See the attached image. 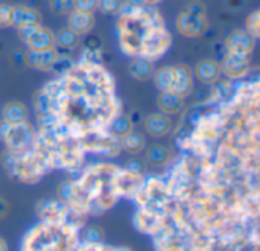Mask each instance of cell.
I'll use <instances>...</instances> for the list:
<instances>
[{
    "mask_svg": "<svg viewBox=\"0 0 260 251\" xmlns=\"http://www.w3.org/2000/svg\"><path fill=\"white\" fill-rule=\"evenodd\" d=\"M0 251H8V244L2 238H0Z\"/></svg>",
    "mask_w": 260,
    "mask_h": 251,
    "instance_id": "38",
    "label": "cell"
},
{
    "mask_svg": "<svg viewBox=\"0 0 260 251\" xmlns=\"http://www.w3.org/2000/svg\"><path fill=\"white\" fill-rule=\"evenodd\" d=\"M219 69L225 76L232 79L242 78L250 70V55H239V53L227 52V55L222 58L219 64Z\"/></svg>",
    "mask_w": 260,
    "mask_h": 251,
    "instance_id": "5",
    "label": "cell"
},
{
    "mask_svg": "<svg viewBox=\"0 0 260 251\" xmlns=\"http://www.w3.org/2000/svg\"><path fill=\"white\" fill-rule=\"evenodd\" d=\"M146 3H149V5H154V3H157V2H160V0H145Z\"/></svg>",
    "mask_w": 260,
    "mask_h": 251,
    "instance_id": "39",
    "label": "cell"
},
{
    "mask_svg": "<svg viewBox=\"0 0 260 251\" xmlns=\"http://www.w3.org/2000/svg\"><path fill=\"white\" fill-rule=\"evenodd\" d=\"M172 69H174V82L169 91L180 98L189 96L193 88V73L190 67L186 64H177Z\"/></svg>",
    "mask_w": 260,
    "mask_h": 251,
    "instance_id": "7",
    "label": "cell"
},
{
    "mask_svg": "<svg viewBox=\"0 0 260 251\" xmlns=\"http://www.w3.org/2000/svg\"><path fill=\"white\" fill-rule=\"evenodd\" d=\"M29 50H49V49H55V34L44 26H40L35 34L26 41Z\"/></svg>",
    "mask_w": 260,
    "mask_h": 251,
    "instance_id": "12",
    "label": "cell"
},
{
    "mask_svg": "<svg viewBox=\"0 0 260 251\" xmlns=\"http://www.w3.org/2000/svg\"><path fill=\"white\" fill-rule=\"evenodd\" d=\"M129 73L139 81H148L154 75V66L146 58H136L129 64Z\"/></svg>",
    "mask_w": 260,
    "mask_h": 251,
    "instance_id": "18",
    "label": "cell"
},
{
    "mask_svg": "<svg viewBox=\"0 0 260 251\" xmlns=\"http://www.w3.org/2000/svg\"><path fill=\"white\" fill-rule=\"evenodd\" d=\"M2 117H3V120L9 122L11 125L26 122L27 120V108L24 104H21L18 101H11L3 107Z\"/></svg>",
    "mask_w": 260,
    "mask_h": 251,
    "instance_id": "16",
    "label": "cell"
},
{
    "mask_svg": "<svg viewBox=\"0 0 260 251\" xmlns=\"http://www.w3.org/2000/svg\"><path fill=\"white\" fill-rule=\"evenodd\" d=\"M128 172H133V174H137V175H143L148 169V165L145 162V159H139V157H134V159H129L126 162V168H125Z\"/></svg>",
    "mask_w": 260,
    "mask_h": 251,
    "instance_id": "27",
    "label": "cell"
},
{
    "mask_svg": "<svg viewBox=\"0 0 260 251\" xmlns=\"http://www.w3.org/2000/svg\"><path fill=\"white\" fill-rule=\"evenodd\" d=\"M49 8L58 15H69L75 11V0H49Z\"/></svg>",
    "mask_w": 260,
    "mask_h": 251,
    "instance_id": "24",
    "label": "cell"
},
{
    "mask_svg": "<svg viewBox=\"0 0 260 251\" xmlns=\"http://www.w3.org/2000/svg\"><path fill=\"white\" fill-rule=\"evenodd\" d=\"M11 61H12V66H14V67H17V69H21V67H24V66H26V62H24V53H21V52H15V53H12Z\"/></svg>",
    "mask_w": 260,
    "mask_h": 251,
    "instance_id": "34",
    "label": "cell"
},
{
    "mask_svg": "<svg viewBox=\"0 0 260 251\" xmlns=\"http://www.w3.org/2000/svg\"><path fill=\"white\" fill-rule=\"evenodd\" d=\"M133 131V122L128 117H119L111 123V133L114 137H125L126 134H129Z\"/></svg>",
    "mask_w": 260,
    "mask_h": 251,
    "instance_id": "23",
    "label": "cell"
},
{
    "mask_svg": "<svg viewBox=\"0 0 260 251\" xmlns=\"http://www.w3.org/2000/svg\"><path fill=\"white\" fill-rule=\"evenodd\" d=\"M145 145H146V142H145L143 134L136 133V131H131L129 134H126L125 137L120 139V146L131 155L140 154L145 149Z\"/></svg>",
    "mask_w": 260,
    "mask_h": 251,
    "instance_id": "19",
    "label": "cell"
},
{
    "mask_svg": "<svg viewBox=\"0 0 260 251\" xmlns=\"http://www.w3.org/2000/svg\"><path fill=\"white\" fill-rule=\"evenodd\" d=\"M186 12L193 14V15H200V17H206V5L200 0H193L187 5Z\"/></svg>",
    "mask_w": 260,
    "mask_h": 251,
    "instance_id": "31",
    "label": "cell"
},
{
    "mask_svg": "<svg viewBox=\"0 0 260 251\" xmlns=\"http://www.w3.org/2000/svg\"><path fill=\"white\" fill-rule=\"evenodd\" d=\"M152 78H154V82H155L157 88L161 93L169 91L171 85L174 82V69L172 67H160L157 72H154Z\"/></svg>",
    "mask_w": 260,
    "mask_h": 251,
    "instance_id": "21",
    "label": "cell"
},
{
    "mask_svg": "<svg viewBox=\"0 0 260 251\" xmlns=\"http://www.w3.org/2000/svg\"><path fill=\"white\" fill-rule=\"evenodd\" d=\"M126 5L133 6V8H143L146 5L145 0H126Z\"/></svg>",
    "mask_w": 260,
    "mask_h": 251,
    "instance_id": "37",
    "label": "cell"
},
{
    "mask_svg": "<svg viewBox=\"0 0 260 251\" xmlns=\"http://www.w3.org/2000/svg\"><path fill=\"white\" fill-rule=\"evenodd\" d=\"M11 26V5L0 3V27Z\"/></svg>",
    "mask_w": 260,
    "mask_h": 251,
    "instance_id": "33",
    "label": "cell"
},
{
    "mask_svg": "<svg viewBox=\"0 0 260 251\" xmlns=\"http://www.w3.org/2000/svg\"><path fill=\"white\" fill-rule=\"evenodd\" d=\"M41 24H24V26H20V27H17L18 29V35H20V38H21V41H27L34 34H35V30L40 27Z\"/></svg>",
    "mask_w": 260,
    "mask_h": 251,
    "instance_id": "32",
    "label": "cell"
},
{
    "mask_svg": "<svg viewBox=\"0 0 260 251\" xmlns=\"http://www.w3.org/2000/svg\"><path fill=\"white\" fill-rule=\"evenodd\" d=\"M75 9L93 14V11L98 9V0H75Z\"/></svg>",
    "mask_w": 260,
    "mask_h": 251,
    "instance_id": "30",
    "label": "cell"
},
{
    "mask_svg": "<svg viewBox=\"0 0 260 251\" xmlns=\"http://www.w3.org/2000/svg\"><path fill=\"white\" fill-rule=\"evenodd\" d=\"M78 229L64 223L58 226L53 221H44L27 233L23 251H76L79 238Z\"/></svg>",
    "mask_w": 260,
    "mask_h": 251,
    "instance_id": "2",
    "label": "cell"
},
{
    "mask_svg": "<svg viewBox=\"0 0 260 251\" xmlns=\"http://www.w3.org/2000/svg\"><path fill=\"white\" fill-rule=\"evenodd\" d=\"M123 3V0H98V9L107 15H114L122 11Z\"/></svg>",
    "mask_w": 260,
    "mask_h": 251,
    "instance_id": "26",
    "label": "cell"
},
{
    "mask_svg": "<svg viewBox=\"0 0 260 251\" xmlns=\"http://www.w3.org/2000/svg\"><path fill=\"white\" fill-rule=\"evenodd\" d=\"M247 32H248L251 37H254V38H257L260 35L259 11H254L251 15H248V18H247Z\"/></svg>",
    "mask_w": 260,
    "mask_h": 251,
    "instance_id": "28",
    "label": "cell"
},
{
    "mask_svg": "<svg viewBox=\"0 0 260 251\" xmlns=\"http://www.w3.org/2000/svg\"><path fill=\"white\" fill-rule=\"evenodd\" d=\"M82 241H84V244H102L104 242V230L98 226H90L84 230Z\"/></svg>",
    "mask_w": 260,
    "mask_h": 251,
    "instance_id": "25",
    "label": "cell"
},
{
    "mask_svg": "<svg viewBox=\"0 0 260 251\" xmlns=\"http://www.w3.org/2000/svg\"><path fill=\"white\" fill-rule=\"evenodd\" d=\"M79 43V35L70 27H62L55 34V44L62 49H75Z\"/></svg>",
    "mask_w": 260,
    "mask_h": 251,
    "instance_id": "20",
    "label": "cell"
},
{
    "mask_svg": "<svg viewBox=\"0 0 260 251\" xmlns=\"http://www.w3.org/2000/svg\"><path fill=\"white\" fill-rule=\"evenodd\" d=\"M120 12L119 34L125 53L152 61L168 52L172 37L157 11H145L123 3Z\"/></svg>",
    "mask_w": 260,
    "mask_h": 251,
    "instance_id": "1",
    "label": "cell"
},
{
    "mask_svg": "<svg viewBox=\"0 0 260 251\" xmlns=\"http://www.w3.org/2000/svg\"><path fill=\"white\" fill-rule=\"evenodd\" d=\"M9 209H11V207H9V203H8L5 198L0 197V221L9 213Z\"/></svg>",
    "mask_w": 260,
    "mask_h": 251,
    "instance_id": "36",
    "label": "cell"
},
{
    "mask_svg": "<svg viewBox=\"0 0 260 251\" xmlns=\"http://www.w3.org/2000/svg\"><path fill=\"white\" fill-rule=\"evenodd\" d=\"M72 66L73 64H72V59L70 58H62V56L58 55L52 72H56V73H69V70L72 69Z\"/></svg>",
    "mask_w": 260,
    "mask_h": 251,
    "instance_id": "29",
    "label": "cell"
},
{
    "mask_svg": "<svg viewBox=\"0 0 260 251\" xmlns=\"http://www.w3.org/2000/svg\"><path fill=\"white\" fill-rule=\"evenodd\" d=\"M209 23L206 17H200V15H193L189 12H181L177 18V29L181 35L184 37H200L206 32Z\"/></svg>",
    "mask_w": 260,
    "mask_h": 251,
    "instance_id": "6",
    "label": "cell"
},
{
    "mask_svg": "<svg viewBox=\"0 0 260 251\" xmlns=\"http://www.w3.org/2000/svg\"><path fill=\"white\" fill-rule=\"evenodd\" d=\"M34 105L37 108L38 114H46V113H53L52 110V98L47 95L46 90H40L34 96Z\"/></svg>",
    "mask_w": 260,
    "mask_h": 251,
    "instance_id": "22",
    "label": "cell"
},
{
    "mask_svg": "<svg viewBox=\"0 0 260 251\" xmlns=\"http://www.w3.org/2000/svg\"><path fill=\"white\" fill-rule=\"evenodd\" d=\"M171 128H172V120L163 113L149 114L145 119V130L152 137H163L169 134Z\"/></svg>",
    "mask_w": 260,
    "mask_h": 251,
    "instance_id": "11",
    "label": "cell"
},
{
    "mask_svg": "<svg viewBox=\"0 0 260 251\" xmlns=\"http://www.w3.org/2000/svg\"><path fill=\"white\" fill-rule=\"evenodd\" d=\"M34 130L29 125V122H21V123H15L11 127L9 134L6 136V139L3 140L8 146L9 151L12 152H23L26 151L32 142H34Z\"/></svg>",
    "mask_w": 260,
    "mask_h": 251,
    "instance_id": "3",
    "label": "cell"
},
{
    "mask_svg": "<svg viewBox=\"0 0 260 251\" xmlns=\"http://www.w3.org/2000/svg\"><path fill=\"white\" fill-rule=\"evenodd\" d=\"M143 177L125 171H119L114 175V189L117 197H136L142 189H143Z\"/></svg>",
    "mask_w": 260,
    "mask_h": 251,
    "instance_id": "4",
    "label": "cell"
},
{
    "mask_svg": "<svg viewBox=\"0 0 260 251\" xmlns=\"http://www.w3.org/2000/svg\"><path fill=\"white\" fill-rule=\"evenodd\" d=\"M256 46V38L251 37L247 30H233L225 38V47L232 53L250 55Z\"/></svg>",
    "mask_w": 260,
    "mask_h": 251,
    "instance_id": "8",
    "label": "cell"
},
{
    "mask_svg": "<svg viewBox=\"0 0 260 251\" xmlns=\"http://www.w3.org/2000/svg\"><path fill=\"white\" fill-rule=\"evenodd\" d=\"M58 58V53L55 49H49V50H29L24 52V62L27 67L37 69V70H43V72H52L55 61Z\"/></svg>",
    "mask_w": 260,
    "mask_h": 251,
    "instance_id": "9",
    "label": "cell"
},
{
    "mask_svg": "<svg viewBox=\"0 0 260 251\" xmlns=\"http://www.w3.org/2000/svg\"><path fill=\"white\" fill-rule=\"evenodd\" d=\"M157 107L161 110L163 114H177L183 110L184 107V99L171 93V91H163L157 98Z\"/></svg>",
    "mask_w": 260,
    "mask_h": 251,
    "instance_id": "15",
    "label": "cell"
},
{
    "mask_svg": "<svg viewBox=\"0 0 260 251\" xmlns=\"http://www.w3.org/2000/svg\"><path fill=\"white\" fill-rule=\"evenodd\" d=\"M11 123L9 122H6V120H0V140H5L6 139V136L9 134V130H11Z\"/></svg>",
    "mask_w": 260,
    "mask_h": 251,
    "instance_id": "35",
    "label": "cell"
},
{
    "mask_svg": "<svg viewBox=\"0 0 260 251\" xmlns=\"http://www.w3.org/2000/svg\"><path fill=\"white\" fill-rule=\"evenodd\" d=\"M172 159V152L163 145H152L146 149L145 162L152 168H163Z\"/></svg>",
    "mask_w": 260,
    "mask_h": 251,
    "instance_id": "17",
    "label": "cell"
},
{
    "mask_svg": "<svg viewBox=\"0 0 260 251\" xmlns=\"http://www.w3.org/2000/svg\"><path fill=\"white\" fill-rule=\"evenodd\" d=\"M221 69L215 59H203L195 66V76L204 84H215L219 79Z\"/></svg>",
    "mask_w": 260,
    "mask_h": 251,
    "instance_id": "14",
    "label": "cell"
},
{
    "mask_svg": "<svg viewBox=\"0 0 260 251\" xmlns=\"http://www.w3.org/2000/svg\"><path fill=\"white\" fill-rule=\"evenodd\" d=\"M94 26V15L90 12H81V11H73L69 14V26L73 32L78 35L88 34Z\"/></svg>",
    "mask_w": 260,
    "mask_h": 251,
    "instance_id": "13",
    "label": "cell"
},
{
    "mask_svg": "<svg viewBox=\"0 0 260 251\" xmlns=\"http://www.w3.org/2000/svg\"><path fill=\"white\" fill-rule=\"evenodd\" d=\"M43 17L41 14L29 6L24 5H15L11 6V24L15 27L24 26V24H41Z\"/></svg>",
    "mask_w": 260,
    "mask_h": 251,
    "instance_id": "10",
    "label": "cell"
}]
</instances>
